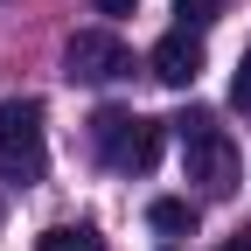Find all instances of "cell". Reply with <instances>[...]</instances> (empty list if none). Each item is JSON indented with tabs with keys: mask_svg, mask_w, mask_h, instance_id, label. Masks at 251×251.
<instances>
[{
	"mask_svg": "<svg viewBox=\"0 0 251 251\" xmlns=\"http://www.w3.org/2000/svg\"><path fill=\"white\" fill-rule=\"evenodd\" d=\"M181 168H188V181H196L202 196H230L237 175H244L230 133H224V126H209L202 112H188V119H181Z\"/></svg>",
	"mask_w": 251,
	"mask_h": 251,
	"instance_id": "obj_1",
	"label": "cell"
},
{
	"mask_svg": "<svg viewBox=\"0 0 251 251\" xmlns=\"http://www.w3.org/2000/svg\"><path fill=\"white\" fill-rule=\"evenodd\" d=\"M0 175L35 188L49 175V147H42V105L35 98H0Z\"/></svg>",
	"mask_w": 251,
	"mask_h": 251,
	"instance_id": "obj_2",
	"label": "cell"
},
{
	"mask_svg": "<svg viewBox=\"0 0 251 251\" xmlns=\"http://www.w3.org/2000/svg\"><path fill=\"white\" fill-rule=\"evenodd\" d=\"M91 147H98L119 175H147L153 161H161V126L119 112V105H105L98 119H91Z\"/></svg>",
	"mask_w": 251,
	"mask_h": 251,
	"instance_id": "obj_3",
	"label": "cell"
},
{
	"mask_svg": "<svg viewBox=\"0 0 251 251\" xmlns=\"http://www.w3.org/2000/svg\"><path fill=\"white\" fill-rule=\"evenodd\" d=\"M126 70H133V49L119 35H105V28H84V35H70V49H63V77L70 84H112Z\"/></svg>",
	"mask_w": 251,
	"mask_h": 251,
	"instance_id": "obj_4",
	"label": "cell"
},
{
	"mask_svg": "<svg viewBox=\"0 0 251 251\" xmlns=\"http://www.w3.org/2000/svg\"><path fill=\"white\" fill-rule=\"evenodd\" d=\"M153 77H161L168 91H188V84H196L202 77V42L196 35H188V28H175V35H161V42H153Z\"/></svg>",
	"mask_w": 251,
	"mask_h": 251,
	"instance_id": "obj_5",
	"label": "cell"
},
{
	"mask_svg": "<svg viewBox=\"0 0 251 251\" xmlns=\"http://www.w3.org/2000/svg\"><path fill=\"white\" fill-rule=\"evenodd\" d=\"M147 224L161 230V237H196V202H188V196H161V202L147 209Z\"/></svg>",
	"mask_w": 251,
	"mask_h": 251,
	"instance_id": "obj_6",
	"label": "cell"
},
{
	"mask_svg": "<svg viewBox=\"0 0 251 251\" xmlns=\"http://www.w3.org/2000/svg\"><path fill=\"white\" fill-rule=\"evenodd\" d=\"M35 251H105V244H98V230H84V224H56V230L35 237Z\"/></svg>",
	"mask_w": 251,
	"mask_h": 251,
	"instance_id": "obj_7",
	"label": "cell"
},
{
	"mask_svg": "<svg viewBox=\"0 0 251 251\" xmlns=\"http://www.w3.org/2000/svg\"><path fill=\"white\" fill-rule=\"evenodd\" d=\"M230 0H175V14H181V28H209L216 14H224Z\"/></svg>",
	"mask_w": 251,
	"mask_h": 251,
	"instance_id": "obj_8",
	"label": "cell"
},
{
	"mask_svg": "<svg viewBox=\"0 0 251 251\" xmlns=\"http://www.w3.org/2000/svg\"><path fill=\"white\" fill-rule=\"evenodd\" d=\"M230 98L251 112V49H244V63H237V77H230Z\"/></svg>",
	"mask_w": 251,
	"mask_h": 251,
	"instance_id": "obj_9",
	"label": "cell"
},
{
	"mask_svg": "<svg viewBox=\"0 0 251 251\" xmlns=\"http://www.w3.org/2000/svg\"><path fill=\"white\" fill-rule=\"evenodd\" d=\"M140 0H98V14H133Z\"/></svg>",
	"mask_w": 251,
	"mask_h": 251,
	"instance_id": "obj_10",
	"label": "cell"
},
{
	"mask_svg": "<svg viewBox=\"0 0 251 251\" xmlns=\"http://www.w3.org/2000/svg\"><path fill=\"white\" fill-rule=\"evenodd\" d=\"M224 251H251V230H237V237H230V244H224Z\"/></svg>",
	"mask_w": 251,
	"mask_h": 251,
	"instance_id": "obj_11",
	"label": "cell"
}]
</instances>
